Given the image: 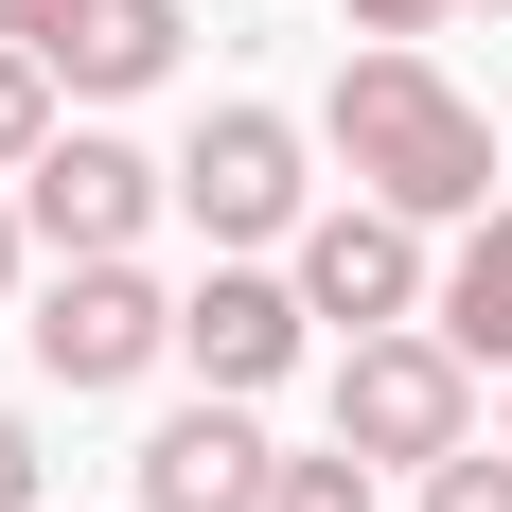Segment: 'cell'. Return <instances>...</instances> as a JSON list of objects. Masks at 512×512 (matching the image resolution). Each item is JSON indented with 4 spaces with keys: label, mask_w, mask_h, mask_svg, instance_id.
Here are the masks:
<instances>
[{
    "label": "cell",
    "mask_w": 512,
    "mask_h": 512,
    "mask_svg": "<svg viewBox=\"0 0 512 512\" xmlns=\"http://www.w3.org/2000/svg\"><path fill=\"white\" fill-rule=\"evenodd\" d=\"M36 142H53V53H18V36H0V177H18Z\"/></svg>",
    "instance_id": "8fae6325"
},
{
    "label": "cell",
    "mask_w": 512,
    "mask_h": 512,
    "mask_svg": "<svg viewBox=\"0 0 512 512\" xmlns=\"http://www.w3.org/2000/svg\"><path fill=\"white\" fill-rule=\"evenodd\" d=\"M336 18H354V36H442L460 0H336Z\"/></svg>",
    "instance_id": "5bb4252c"
},
{
    "label": "cell",
    "mask_w": 512,
    "mask_h": 512,
    "mask_svg": "<svg viewBox=\"0 0 512 512\" xmlns=\"http://www.w3.org/2000/svg\"><path fill=\"white\" fill-rule=\"evenodd\" d=\"M301 301L354 318V336H407V318H424V212H389V195L301 212Z\"/></svg>",
    "instance_id": "8992f818"
},
{
    "label": "cell",
    "mask_w": 512,
    "mask_h": 512,
    "mask_svg": "<svg viewBox=\"0 0 512 512\" xmlns=\"http://www.w3.org/2000/svg\"><path fill=\"white\" fill-rule=\"evenodd\" d=\"M0 512H36V424L0 407Z\"/></svg>",
    "instance_id": "9a60e30c"
},
{
    "label": "cell",
    "mask_w": 512,
    "mask_h": 512,
    "mask_svg": "<svg viewBox=\"0 0 512 512\" xmlns=\"http://www.w3.org/2000/svg\"><path fill=\"white\" fill-rule=\"evenodd\" d=\"M424 512H512V442H495V460H477V442H460V460H424Z\"/></svg>",
    "instance_id": "4fadbf2b"
},
{
    "label": "cell",
    "mask_w": 512,
    "mask_h": 512,
    "mask_svg": "<svg viewBox=\"0 0 512 512\" xmlns=\"http://www.w3.org/2000/svg\"><path fill=\"white\" fill-rule=\"evenodd\" d=\"M159 354H177V301H159L124 248H106V265H53V283H36V371H53V389H142Z\"/></svg>",
    "instance_id": "3957f363"
},
{
    "label": "cell",
    "mask_w": 512,
    "mask_h": 512,
    "mask_svg": "<svg viewBox=\"0 0 512 512\" xmlns=\"http://www.w3.org/2000/svg\"><path fill=\"white\" fill-rule=\"evenodd\" d=\"M318 142L354 159V177H371L389 212H424V230H477V212H495V124H477V106L442 89V71H424L407 36H371L354 71H336Z\"/></svg>",
    "instance_id": "6da1fadb"
},
{
    "label": "cell",
    "mask_w": 512,
    "mask_h": 512,
    "mask_svg": "<svg viewBox=\"0 0 512 512\" xmlns=\"http://www.w3.org/2000/svg\"><path fill=\"white\" fill-rule=\"evenodd\" d=\"M177 195L142 142H106V124H53L36 159H18V212H36V248L53 265H106V248H142V212Z\"/></svg>",
    "instance_id": "277c9868"
},
{
    "label": "cell",
    "mask_w": 512,
    "mask_h": 512,
    "mask_svg": "<svg viewBox=\"0 0 512 512\" xmlns=\"http://www.w3.org/2000/svg\"><path fill=\"white\" fill-rule=\"evenodd\" d=\"M301 283H265V265H212L195 301H177V354L212 371V389H230V407H248V389H283V371H301Z\"/></svg>",
    "instance_id": "52a82bcc"
},
{
    "label": "cell",
    "mask_w": 512,
    "mask_h": 512,
    "mask_svg": "<svg viewBox=\"0 0 512 512\" xmlns=\"http://www.w3.org/2000/svg\"><path fill=\"white\" fill-rule=\"evenodd\" d=\"M265 512H371V460H354V442H336V460H283Z\"/></svg>",
    "instance_id": "7c38bea8"
},
{
    "label": "cell",
    "mask_w": 512,
    "mask_h": 512,
    "mask_svg": "<svg viewBox=\"0 0 512 512\" xmlns=\"http://www.w3.org/2000/svg\"><path fill=\"white\" fill-rule=\"evenodd\" d=\"M265 495H283V442H265L230 389H212V407H177V424L142 442V512H265Z\"/></svg>",
    "instance_id": "ba28073f"
},
{
    "label": "cell",
    "mask_w": 512,
    "mask_h": 512,
    "mask_svg": "<svg viewBox=\"0 0 512 512\" xmlns=\"http://www.w3.org/2000/svg\"><path fill=\"white\" fill-rule=\"evenodd\" d=\"M0 36H18V53H53V36H71V0H0Z\"/></svg>",
    "instance_id": "2e32d148"
},
{
    "label": "cell",
    "mask_w": 512,
    "mask_h": 512,
    "mask_svg": "<svg viewBox=\"0 0 512 512\" xmlns=\"http://www.w3.org/2000/svg\"><path fill=\"white\" fill-rule=\"evenodd\" d=\"M18 248H36V212H18V177H0V283H18Z\"/></svg>",
    "instance_id": "e0dca14e"
},
{
    "label": "cell",
    "mask_w": 512,
    "mask_h": 512,
    "mask_svg": "<svg viewBox=\"0 0 512 512\" xmlns=\"http://www.w3.org/2000/svg\"><path fill=\"white\" fill-rule=\"evenodd\" d=\"M336 442L354 460H460L477 442V354L460 336H354L336 354Z\"/></svg>",
    "instance_id": "7a4b0ae2"
},
{
    "label": "cell",
    "mask_w": 512,
    "mask_h": 512,
    "mask_svg": "<svg viewBox=\"0 0 512 512\" xmlns=\"http://www.w3.org/2000/svg\"><path fill=\"white\" fill-rule=\"evenodd\" d=\"M177 0H71V36H53V89H89V106H124V89H159L177 71Z\"/></svg>",
    "instance_id": "9c48e42d"
},
{
    "label": "cell",
    "mask_w": 512,
    "mask_h": 512,
    "mask_svg": "<svg viewBox=\"0 0 512 512\" xmlns=\"http://www.w3.org/2000/svg\"><path fill=\"white\" fill-rule=\"evenodd\" d=\"M442 336H460L477 371H512V212L460 230V265H442Z\"/></svg>",
    "instance_id": "30bf717a"
},
{
    "label": "cell",
    "mask_w": 512,
    "mask_h": 512,
    "mask_svg": "<svg viewBox=\"0 0 512 512\" xmlns=\"http://www.w3.org/2000/svg\"><path fill=\"white\" fill-rule=\"evenodd\" d=\"M177 212H195L212 248L301 230V124H283V106H212V124H195V159H177Z\"/></svg>",
    "instance_id": "5b68a950"
},
{
    "label": "cell",
    "mask_w": 512,
    "mask_h": 512,
    "mask_svg": "<svg viewBox=\"0 0 512 512\" xmlns=\"http://www.w3.org/2000/svg\"><path fill=\"white\" fill-rule=\"evenodd\" d=\"M495 442H512V424H495Z\"/></svg>",
    "instance_id": "ac0fdd59"
}]
</instances>
